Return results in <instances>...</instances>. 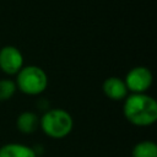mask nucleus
<instances>
[{
  "label": "nucleus",
  "instance_id": "nucleus-4",
  "mask_svg": "<svg viewBox=\"0 0 157 157\" xmlns=\"http://www.w3.org/2000/svg\"><path fill=\"white\" fill-rule=\"evenodd\" d=\"M152 72L146 66H135L125 76V85L128 91L132 93H145L152 85Z\"/></svg>",
  "mask_w": 157,
  "mask_h": 157
},
{
  "label": "nucleus",
  "instance_id": "nucleus-5",
  "mask_svg": "<svg viewBox=\"0 0 157 157\" xmlns=\"http://www.w3.org/2000/svg\"><path fill=\"white\" fill-rule=\"evenodd\" d=\"M23 66V55L13 45H5L0 49V69L7 75H16Z\"/></svg>",
  "mask_w": 157,
  "mask_h": 157
},
{
  "label": "nucleus",
  "instance_id": "nucleus-9",
  "mask_svg": "<svg viewBox=\"0 0 157 157\" xmlns=\"http://www.w3.org/2000/svg\"><path fill=\"white\" fill-rule=\"evenodd\" d=\"M131 157H157V145L150 140L140 141L134 146Z\"/></svg>",
  "mask_w": 157,
  "mask_h": 157
},
{
  "label": "nucleus",
  "instance_id": "nucleus-1",
  "mask_svg": "<svg viewBox=\"0 0 157 157\" xmlns=\"http://www.w3.org/2000/svg\"><path fill=\"white\" fill-rule=\"evenodd\" d=\"M123 114L132 125L150 126L157 120V102L146 93H131L124 99Z\"/></svg>",
  "mask_w": 157,
  "mask_h": 157
},
{
  "label": "nucleus",
  "instance_id": "nucleus-8",
  "mask_svg": "<svg viewBox=\"0 0 157 157\" xmlns=\"http://www.w3.org/2000/svg\"><path fill=\"white\" fill-rule=\"evenodd\" d=\"M16 126L22 134H32L39 128V117L33 112H22L16 119Z\"/></svg>",
  "mask_w": 157,
  "mask_h": 157
},
{
  "label": "nucleus",
  "instance_id": "nucleus-7",
  "mask_svg": "<svg viewBox=\"0 0 157 157\" xmlns=\"http://www.w3.org/2000/svg\"><path fill=\"white\" fill-rule=\"evenodd\" d=\"M0 157H37V153L27 145L11 142L0 147Z\"/></svg>",
  "mask_w": 157,
  "mask_h": 157
},
{
  "label": "nucleus",
  "instance_id": "nucleus-10",
  "mask_svg": "<svg viewBox=\"0 0 157 157\" xmlns=\"http://www.w3.org/2000/svg\"><path fill=\"white\" fill-rule=\"evenodd\" d=\"M17 87L15 81L10 80V78H4L0 80V101H9L16 92Z\"/></svg>",
  "mask_w": 157,
  "mask_h": 157
},
{
  "label": "nucleus",
  "instance_id": "nucleus-2",
  "mask_svg": "<svg viewBox=\"0 0 157 157\" xmlns=\"http://www.w3.org/2000/svg\"><path fill=\"white\" fill-rule=\"evenodd\" d=\"M39 126L47 136L52 139H64L71 132L74 120L71 114L65 109L54 108L39 118Z\"/></svg>",
  "mask_w": 157,
  "mask_h": 157
},
{
  "label": "nucleus",
  "instance_id": "nucleus-3",
  "mask_svg": "<svg viewBox=\"0 0 157 157\" xmlns=\"http://www.w3.org/2000/svg\"><path fill=\"white\" fill-rule=\"evenodd\" d=\"M15 83L16 87L25 94L37 96L45 91L48 86V76L39 66H22V69L16 74Z\"/></svg>",
  "mask_w": 157,
  "mask_h": 157
},
{
  "label": "nucleus",
  "instance_id": "nucleus-6",
  "mask_svg": "<svg viewBox=\"0 0 157 157\" xmlns=\"http://www.w3.org/2000/svg\"><path fill=\"white\" fill-rule=\"evenodd\" d=\"M102 90L105 97H108L112 101H121L125 99V97L128 96V88L124 80L117 76H110L105 78L103 81Z\"/></svg>",
  "mask_w": 157,
  "mask_h": 157
}]
</instances>
